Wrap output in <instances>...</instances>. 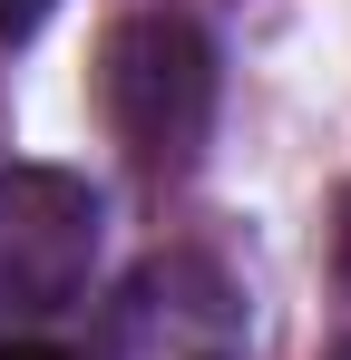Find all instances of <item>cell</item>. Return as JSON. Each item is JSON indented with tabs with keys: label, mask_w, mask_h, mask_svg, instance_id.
Listing matches in <instances>:
<instances>
[{
	"label": "cell",
	"mask_w": 351,
	"mask_h": 360,
	"mask_svg": "<svg viewBox=\"0 0 351 360\" xmlns=\"http://www.w3.org/2000/svg\"><path fill=\"white\" fill-rule=\"evenodd\" d=\"M98 117L137 176H185L215 136V39L185 10H127L98 39Z\"/></svg>",
	"instance_id": "cell-1"
},
{
	"label": "cell",
	"mask_w": 351,
	"mask_h": 360,
	"mask_svg": "<svg viewBox=\"0 0 351 360\" xmlns=\"http://www.w3.org/2000/svg\"><path fill=\"white\" fill-rule=\"evenodd\" d=\"M98 263V195L58 166H0V311H68Z\"/></svg>",
	"instance_id": "cell-2"
},
{
	"label": "cell",
	"mask_w": 351,
	"mask_h": 360,
	"mask_svg": "<svg viewBox=\"0 0 351 360\" xmlns=\"http://www.w3.org/2000/svg\"><path fill=\"white\" fill-rule=\"evenodd\" d=\"M234 341H244V292L205 253L147 263L108 321V360H234Z\"/></svg>",
	"instance_id": "cell-3"
},
{
	"label": "cell",
	"mask_w": 351,
	"mask_h": 360,
	"mask_svg": "<svg viewBox=\"0 0 351 360\" xmlns=\"http://www.w3.org/2000/svg\"><path fill=\"white\" fill-rule=\"evenodd\" d=\"M39 20H49V0H0V49H20Z\"/></svg>",
	"instance_id": "cell-4"
},
{
	"label": "cell",
	"mask_w": 351,
	"mask_h": 360,
	"mask_svg": "<svg viewBox=\"0 0 351 360\" xmlns=\"http://www.w3.org/2000/svg\"><path fill=\"white\" fill-rule=\"evenodd\" d=\"M0 360H78V351H58V341H0Z\"/></svg>",
	"instance_id": "cell-5"
},
{
	"label": "cell",
	"mask_w": 351,
	"mask_h": 360,
	"mask_svg": "<svg viewBox=\"0 0 351 360\" xmlns=\"http://www.w3.org/2000/svg\"><path fill=\"white\" fill-rule=\"evenodd\" d=\"M342 360H351V351H342Z\"/></svg>",
	"instance_id": "cell-6"
}]
</instances>
